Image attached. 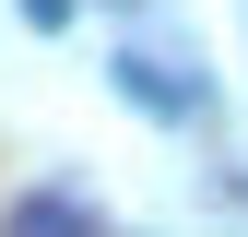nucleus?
Listing matches in <instances>:
<instances>
[{
  "instance_id": "nucleus-1",
  "label": "nucleus",
  "mask_w": 248,
  "mask_h": 237,
  "mask_svg": "<svg viewBox=\"0 0 248 237\" xmlns=\"http://www.w3.org/2000/svg\"><path fill=\"white\" fill-rule=\"evenodd\" d=\"M0 237H107V225H95V214H83V202H71V190H24V202H12V214H0Z\"/></svg>"
},
{
  "instance_id": "nucleus-2",
  "label": "nucleus",
  "mask_w": 248,
  "mask_h": 237,
  "mask_svg": "<svg viewBox=\"0 0 248 237\" xmlns=\"http://www.w3.org/2000/svg\"><path fill=\"white\" fill-rule=\"evenodd\" d=\"M118 83H130V95H142L154 118H177V83H166V71H154V59H118Z\"/></svg>"
},
{
  "instance_id": "nucleus-3",
  "label": "nucleus",
  "mask_w": 248,
  "mask_h": 237,
  "mask_svg": "<svg viewBox=\"0 0 248 237\" xmlns=\"http://www.w3.org/2000/svg\"><path fill=\"white\" fill-rule=\"evenodd\" d=\"M24 24H71V0H24Z\"/></svg>"
}]
</instances>
